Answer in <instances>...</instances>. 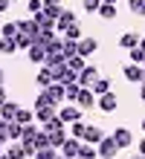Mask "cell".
<instances>
[{"label":"cell","instance_id":"cell-1","mask_svg":"<svg viewBox=\"0 0 145 159\" xmlns=\"http://www.w3.org/2000/svg\"><path fill=\"white\" fill-rule=\"evenodd\" d=\"M96 78H99V67H93V64H84V67L79 70V75H75L79 87H90Z\"/></svg>","mask_w":145,"mask_h":159},{"label":"cell","instance_id":"cell-2","mask_svg":"<svg viewBox=\"0 0 145 159\" xmlns=\"http://www.w3.org/2000/svg\"><path fill=\"white\" fill-rule=\"evenodd\" d=\"M96 153H99V159H113L116 153H119V148H116V142L110 136H102V142L96 145Z\"/></svg>","mask_w":145,"mask_h":159},{"label":"cell","instance_id":"cell-3","mask_svg":"<svg viewBox=\"0 0 145 159\" xmlns=\"http://www.w3.org/2000/svg\"><path fill=\"white\" fill-rule=\"evenodd\" d=\"M75 104H79L81 113H84V110L90 113V110L96 107V96L90 93V87H81V90H79V96H75Z\"/></svg>","mask_w":145,"mask_h":159},{"label":"cell","instance_id":"cell-4","mask_svg":"<svg viewBox=\"0 0 145 159\" xmlns=\"http://www.w3.org/2000/svg\"><path fill=\"white\" fill-rule=\"evenodd\" d=\"M110 139L116 142V148H119V151H122V148H131V145H133V133H131L128 127H116Z\"/></svg>","mask_w":145,"mask_h":159},{"label":"cell","instance_id":"cell-5","mask_svg":"<svg viewBox=\"0 0 145 159\" xmlns=\"http://www.w3.org/2000/svg\"><path fill=\"white\" fill-rule=\"evenodd\" d=\"M96 107H99V110H104V113H113V110L119 107V98H116L113 93L108 90V93H102V96H99V101H96Z\"/></svg>","mask_w":145,"mask_h":159},{"label":"cell","instance_id":"cell-6","mask_svg":"<svg viewBox=\"0 0 145 159\" xmlns=\"http://www.w3.org/2000/svg\"><path fill=\"white\" fill-rule=\"evenodd\" d=\"M55 116L61 119L64 125H73V121L81 119V110H79V107H61V110H55Z\"/></svg>","mask_w":145,"mask_h":159},{"label":"cell","instance_id":"cell-7","mask_svg":"<svg viewBox=\"0 0 145 159\" xmlns=\"http://www.w3.org/2000/svg\"><path fill=\"white\" fill-rule=\"evenodd\" d=\"M79 145H81L79 139H70V136H67V139H64V145L58 148V151H61L64 159H73V156H79Z\"/></svg>","mask_w":145,"mask_h":159},{"label":"cell","instance_id":"cell-8","mask_svg":"<svg viewBox=\"0 0 145 159\" xmlns=\"http://www.w3.org/2000/svg\"><path fill=\"white\" fill-rule=\"evenodd\" d=\"M75 46H79V55H81V58H87V55H93L96 49H99L96 38H79V43H75Z\"/></svg>","mask_w":145,"mask_h":159},{"label":"cell","instance_id":"cell-9","mask_svg":"<svg viewBox=\"0 0 145 159\" xmlns=\"http://www.w3.org/2000/svg\"><path fill=\"white\" fill-rule=\"evenodd\" d=\"M70 23H75V12H73V9H61V15H58V20H55V29L64 32Z\"/></svg>","mask_w":145,"mask_h":159},{"label":"cell","instance_id":"cell-10","mask_svg":"<svg viewBox=\"0 0 145 159\" xmlns=\"http://www.w3.org/2000/svg\"><path fill=\"white\" fill-rule=\"evenodd\" d=\"M125 78L128 81H133V84H139V81H145V72H142V67L139 64H128V67H125V72H122Z\"/></svg>","mask_w":145,"mask_h":159},{"label":"cell","instance_id":"cell-11","mask_svg":"<svg viewBox=\"0 0 145 159\" xmlns=\"http://www.w3.org/2000/svg\"><path fill=\"white\" fill-rule=\"evenodd\" d=\"M17 32H21V35H29V38L35 41L41 29H38V23H35V20H17Z\"/></svg>","mask_w":145,"mask_h":159},{"label":"cell","instance_id":"cell-12","mask_svg":"<svg viewBox=\"0 0 145 159\" xmlns=\"http://www.w3.org/2000/svg\"><path fill=\"white\" fill-rule=\"evenodd\" d=\"M102 136H104V133H102V127L87 125V130H84V136H81V139H84V142H90V145H99V142H102Z\"/></svg>","mask_w":145,"mask_h":159},{"label":"cell","instance_id":"cell-13","mask_svg":"<svg viewBox=\"0 0 145 159\" xmlns=\"http://www.w3.org/2000/svg\"><path fill=\"white\" fill-rule=\"evenodd\" d=\"M79 41H67V38H61V46H58V52L64 55V61L67 58H73V55H79V46H75Z\"/></svg>","mask_w":145,"mask_h":159},{"label":"cell","instance_id":"cell-14","mask_svg":"<svg viewBox=\"0 0 145 159\" xmlns=\"http://www.w3.org/2000/svg\"><path fill=\"white\" fill-rule=\"evenodd\" d=\"M46 93H50V98H52V104L58 107L64 101V84H58V81H52L50 87H46Z\"/></svg>","mask_w":145,"mask_h":159},{"label":"cell","instance_id":"cell-15","mask_svg":"<svg viewBox=\"0 0 145 159\" xmlns=\"http://www.w3.org/2000/svg\"><path fill=\"white\" fill-rule=\"evenodd\" d=\"M44 55H46V52H44L41 43H32V46L26 49V58L32 61V64H44Z\"/></svg>","mask_w":145,"mask_h":159},{"label":"cell","instance_id":"cell-16","mask_svg":"<svg viewBox=\"0 0 145 159\" xmlns=\"http://www.w3.org/2000/svg\"><path fill=\"white\" fill-rule=\"evenodd\" d=\"M46 136H50V148L58 151V148L64 145V139H67V127H58V130H52V133H46Z\"/></svg>","mask_w":145,"mask_h":159},{"label":"cell","instance_id":"cell-17","mask_svg":"<svg viewBox=\"0 0 145 159\" xmlns=\"http://www.w3.org/2000/svg\"><path fill=\"white\" fill-rule=\"evenodd\" d=\"M96 12H99L102 20H113V17H116V3H99Z\"/></svg>","mask_w":145,"mask_h":159},{"label":"cell","instance_id":"cell-18","mask_svg":"<svg viewBox=\"0 0 145 159\" xmlns=\"http://www.w3.org/2000/svg\"><path fill=\"white\" fill-rule=\"evenodd\" d=\"M137 43H139V35L137 32H125L122 38H119V46H122V49H133Z\"/></svg>","mask_w":145,"mask_h":159},{"label":"cell","instance_id":"cell-19","mask_svg":"<svg viewBox=\"0 0 145 159\" xmlns=\"http://www.w3.org/2000/svg\"><path fill=\"white\" fill-rule=\"evenodd\" d=\"M35 84H38L41 90H46V87L52 84V75H50V70H46V67H41V70H38V75H35Z\"/></svg>","mask_w":145,"mask_h":159},{"label":"cell","instance_id":"cell-20","mask_svg":"<svg viewBox=\"0 0 145 159\" xmlns=\"http://www.w3.org/2000/svg\"><path fill=\"white\" fill-rule=\"evenodd\" d=\"M108 90H110V81L108 78H96L90 84V93H93V96H102V93H108Z\"/></svg>","mask_w":145,"mask_h":159},{"label":"cell","instance_id":"cell-21","mask_svg":"<svg viewBox=\"0 0 145 159\" xmlns=\"http://www.w3.org/2000/svg\"><path fill=\"white\" fill-rule=\"evenodd\" d=\"M52 116H55V107H35V119H38V125L50 121Z\"/></svg>","mask_w":145,"mask_h":159},{"label":"cell","instance_id":"cell-22","mask_svg":"<svg viewBox=\"0 0 145 159\" xmlns=\"http://www.w3.org/2000/svg\"><path fill=\"white\" fill-rule=\"evenodd\" d=\"M15 113H17V104H15V101H6V104L0 107V119H3V121H12Z\"/></svg>","mask_w":145,"mask_h":159},{"label":"cell","instance_id":"cell-23","mask_svg":"<svg viewBox=\"0 0 145 159\" xmlns=\"http://www.w3.org/2000/svg\"><path fill=\"white\" fill-rule=\"evenodd\" d=\"M79 156H81V159H99V153H96V145H90V142L79 145Z\"/></svg>","mask_w":145,"mask_h":159},{"label":"cell","instance_id":"cell-24","mask_svg":"<svg viewBox=\"0 0 145 159\" xmlns=\"http://www.w3.org/2000/svg\"><path fill=\"white\" fill-rule=\"evenodd\" d=\"M15 35H17V20L0 23V38H15Z\"/></svg>","mask_w":145,"mask_h":159},{"label":"cell","instance_id":"cell-25","mask_svg":"<svg viewBox=\"0 0 145 159\" xmlns=\"http://www.w3.org/2000/svg\"><path fill=\"white\" fill-rule=\"evenodd\" d=\"M21 130H23V125H17L15 119L6 121V133H9V139H12V142H17V139H21Z\"/></svg>","mask_w":145,"mask_h":159},{"label":"cell","instance_id":"cell-26","mask_svg":"<svg viewBox=\"0 0 145 159\" xmlns=\"http://www.w3.org/2000/svg\"><path fill=\"white\" fill-rule=\"evenodd\" d=\"M52 41H55V29H41V32H38V38H35V43H41V46L52 43Z\"/></svg>","mask_w":145,"mask_h":159},{"label":"cell","instance_id":"cell-27","mask_svg":"<svg viewBox=\"0 0 145 159\" xmlns=\"http://www.w3.org/2000/svg\"><path fill=\"white\" fill-rule=\"evenodd\" d=\"M6 156L9 159H26V151H23V145L12 142V145H9V151H6Z\"/></svg>","mask_w":145,"mask_h":159},{"label":"cell","instance_id":"cell-28","mask_svg":"<svg viewBox=\"0 0 145 159\" xmlns=\"http://www.w3.org/2000/svg\"><path fill=\"white\" fill-rule=\"evenodd\" d=\"M32 156H35V159H55V156H58V151H55V148H50V145H44V148H38Z\"/></svg>","mask_w":145,"mask_h":159},{"label":"cell","instance_id":"cell-29","mask_svg":"<svg viewBox=\"0 0 145 159\" xmlns=\"http://www.w3.org/2000/svg\"><path fill=\"white\" fill-rule=\"evenodd\" d=\"M61 38H67V41H79L81 38V29H79V23H70L67 29L61 32Z\"/></svg>","mask_w":145,"mask_h":159},{"label":"cell","instance_id":"cell-30","mask_svg":"<svg viewBox=\"0 0 145 159\" xmlns=\"http://www.w3.org/2000/svg\"><path fill=\"white\" fill-rule=\"evenodd\" d=\"M32 20L38 23V29H52V26H55V20H50V17H46L44 12H35V17H32Z\"/></svg>","mask_w":145,"mask_h":159},{"label":"cell","instance_id":"cell-31","mask_svg":"<svg viewBox=\"0 0 145 159\" xmlns=\"http://www.w3.org/2000/svg\"><path fill=\"white\" fill-rule=\"evenodd\" d=\"M32 119H35V113H32V110H23V107H17V113H15V121H17V125H29Z\"/></svg>","mask_w":145,"mask_h":159},{"label":"cell","instance_id":"cell-32","mask_svg":"<svg viewBox=\"0 0 145 159\" xmlns=\"http://www.w3.org/2000/svg\"><path fill=\"white\" fill-rule=\"evenodd\" d=\"M55 64H64V55L61 52H46L44 55V67H55Z\"/></svg>","mask_w":145,"mask_h":159},{"label":"cell","instance_id":"cell-33","mask_svg":"<svg viewBox=\"0 0 145 159\" xmlns=\"http://www.w3.org/2000/svg\"><path fill=\"white\" fill-rule=\"evenodd\" d=\"M84 64H87V58H81V55H73V58H67V67H70L73 72H79Z\"/></svg>","mask_w":145,"mask_h":159},{"label":"cell","instance_id":"cell-34","mask_svg":"<svg viewBox=\"0 0 145 159\" xmlns=\"http://www.w3.org/2000/svg\"><path fill=\"white\" fill-rule=\"evenodd\" d=\"M15 49H17V46H15L12 38H0V52H3V55H15Z\"/></svg>","mask_w":145,"mask_h":159},{"label":"cell","instance_id":"cell-35","mask_svg":"<svg viewBox=\"0 0 145 159\" xmlns=\"http://www.w3.org/2000/svg\"><path fill=\"white\" fill-rule=\"evenodd\" d=\"M84 130H87V125H84L81 119H79V121H73V125H70V133H73V139H81V136H84Z\"/></svg>","mask_w":145,"mask_h":159},{"label":"cell","instance_id":"cell-36","mask_svg":"<svg viewBox=\"0 0 145 159\" xmlns=\"http://www.w3.org/2000/svg\"><path fill=\"white\" fill-rule=\"evenodd\" d=\"M79 90H81V87H79V84H75V81H73V84H64V98L75 101V96H79Z\"/></svg>","mask_w":145,"mask_h":159},{"label":"cell","instance_id":"cell-37","mask_svg":"<svg viewBox=\"0 0 145 159\" xmlns=\"http://www.w3.org/2000/svg\"><path fill=\"white\" fill-rule=\"evenodd\" d=\"M35 107H55V104H52V98H50V93H46V90H41V96L35 98Z\"/></svg>","mask_w":145,"mask_h":159},{"label":"cell","instance_id":"cell-38","mask_svg":"<svg viewBox=\"0 0 145 159\" xmlns=\"http://www.w3.org/2000/svg\"><path fill=\"white\" fill-rule=\"evenodd\" d=\"M61 9L64 6H41V12L50 17V20H58V15H61Z\"/></svg>","mask_w":145,"mask_h":159},{"label":"cell","instance_id":"cell-39","mask_svg":"<svg viewBox=\"0 0 145 159\" xmlns=\"http://www.w3.org/2000/svg\"><path fill=\"white\" fill-rule=\"evenodd\" d=\"M38 125H32V121H29V125H23V130H21V139H35V133H38Z\"/></svg>","mask_w":145,"mask_h":159},{"label":"cell","instance_id":"cell-40","mask_svg":"<svg viewBox=\"0 0 145 159\" xmlns=\"http://www.w3.org/2000/svg\"><path fill=\"white\" fill-rule=\"evenodd\" d=\"M128 55H131V64H142L145 61V52L139 49V43L133 46V49H128Z\"/></svg>","mask_w":145,"mask_h":159},{"label":"cell","instance_id":"cell-41","mask_svg":"<svg viewBox=\"0 0 145 159\" xmlns=\"http://www.w3.org/2000/svg\"><path fill=\"white\" fill-rule=\"evenodd\" d=\"M99 3H102V0H81V9H84V12H96Z\"/></svg>","mask_w":145,"mask_h":159},{"label":"cell","instance_id":"cell-42","mask_svg":"<svg viewBox=\"0 0 145 159\" xmlns=\"http://www.w3.org/2000/svg\"><path fill=\"white\" fill-rule=\"evenodd\" d=\"M41 6H44L41 0H26V9H29L32 15H35V12H41Z\"/></svg>","mask_w":145,"mask_h":159},{"label":"cell","instance_id":"cell-43","mask_svg":"<svg viewBox=\"0 0 145 159\" xmlns=\"http://www.w3.org/2000/svg\"><path fill=\"white\" fill-rule=\"evenodd\" d=\"M9 142V133H6V121H0V145Z\"/></svg>","mask_w":145,"mask_h":159},{"label":"cell","instance_id":"cell-44","mask_svg":"<svg viewBox=\"0 0 145 159\" xmlns=\"http://www.w3.org/2000/svg\"><path fill=\"white\" fill-rule=\"evenodd\" d=\"M142 3H145V0H128V9H131V12H133V15H137V9H139Z\"/></svg>","mask_w":145,"mask_h":159},{"label":"cell","instance_id":"cell-45","mask_svg":"<svg viewBox=\"0 0 145 159\" xmlns=\"http://www.w3.org/2000/svg\"><path fill=\"white\" fill-rule=\"evenodd\" d=\"M6 101H9V98H6V90H3V84H0V107H3Z\"/></svg>","mask_w":145,"mask_h":159},{"label":"cell","instance_id":"cell-46","mask_svg":"<svg viewBox=\"0 0 145 159\" xmlns=\"http://www.w3.org/2000/svg\"><path fill=\"white\" fill-rule=\"evenodd\" d=\"M9 6H12V0H0V12H6Z\"/></svg>","mask_w":145,"mask_h":159},{"label":"cell","instance_id":"cell-47","mask_svg":"<svg viewBox=\"0 0 145 159\" xmlns=\"http://www.w3.org/2000/svg\"><path fill=\"white\" fill-rule=\"evenodd\" d=\"M44 6H61V0H41Z\"/></svg>","mask_w":145,"mask_h":159},{"label":"cell","instance_id":"cell-48","mask_svg":"<svg viewBox=\"0 0 145 159\" xmlns=\"http://www.w3.org/2000/svg\"><path fill=\"white\" fill-rule=\"evenodd\" d=\"M137 15H139V17H145V3H142V6L137 9Z\"/></svg>","mask_w":145,"mask_h":159},{"label":"cell","instance_id":"cell-49","mask_svg":"<svg viewBox=\"0 0 145 159\" xmlns=\"http://www.w3.org/2000/svg\"><path fill=\"white\" fill-rule=\"evenodd\" d=\"M139 84H142V90H139V98L145 101V81H139Z\"/></svg>","mask_w":145,"mask_h":159},{"label":"cell","instance_id":"cell-50","mask_svg":"<svg viewBox=\"0 0 145 159\" xmlns=\"http://www.w3.org/2000/svg\"><path fill=\"white\" fill-rule=\"evenodd\" d=\"M139 153L145 156V139H142V142H139Z\"/></svg>","mask_w":145,"mask_h":159},{"label":"cell","instance_id":"cell-51","mask_svg":"<svg viewBox=\"0 0 145 159\" xmlns=\"http://www.w3.org/2000/svg\"><path fill=\"white\" fill-rule=\"evenodd\" d=\"M139 49H142V52H145V38H142V41H139Z\"/></svg>","mask_w":145,"mask_h":159},{"label":"cell","instance_id":"cell-52","mask_svg":"<svg viewBox=\"0 0 145 159\" xmlns=\"http://www.w3.org/2000/svg\"><path fill=\"white\" fill-rule=\"evenodd\" d=\"M131 159H145V156H142V153H137V156H131Z\"/></svg>","mask_w":145,"mask_h":159},{"label":"cell","instance_id":"cell-53","mask_svg":"<svg viewBox=\"0 0 145 159\" xmlns=\"http://www.w3.org/2000/svg\"><path fill=\"white\" fill-rule=\"evenodd\" d=\"M0 84H3V70H0Z\"/></svg>","mask_w":145,"mask_h":159},{"label":"cell","instance_id":"cell-54","mask_svg":"<svg viewBox=\"0 0 145 159\" xmlns=\"http://www.w3.org/2000/svg\"><path fill=\"white\" fill-rule=\"evenodd\" d=\"M102 3H116V0H102Z\"/></svg>","mask_w":145,"mask_h":159},{"label":"cell","instance_id":"cell-55","mask_svg":"<svg viewBox=\"0 0 145 159\" xmlns=\"http://www.w3.org/2000/svg\"><path fill=\"white\" fill-rule=\"evenodd\" d=\"M142 133H145V119H142Z\"/></svg>","mask_w":145,"mask_h":159},{"label":"cell","instance_id":"cell-56","mask_svg":"<svg viewBox=\"0 0 145 159\" xmlns=\"http://www.w3.org/2000/svg\"><path fill=\"white\" fill-rule=\"evenodd\" d=\"M0 159H9V156H6V153H3V156H0Z\"/></svg>","mask_w":145,"mask_h":159},{"label":"cell","instance_id":"cell-57","mask_svg":"<svg viewBox=\"0 0 145 159\" xmlns=\"http://www.w3.org/2000/svg\"><path fill=\"white\" fill-rule=\"evenodd\" d=\"M0 121H3V119H0Z\"/></svg>","mask_w":145,"mask_h":159},{"label":"cell","instance_id":"cell-58","mask_svg":"<svg viewBox=\"0 0 145 159\" xmlns=\"http://www.w3.org/2000/svg\"><path fill=\"white\" fill-rule=\"evenodd\" d=\"M0 156H3V153H0Z\"/></svg>","mask_w":145,"mask_h":159}]
</instances>
